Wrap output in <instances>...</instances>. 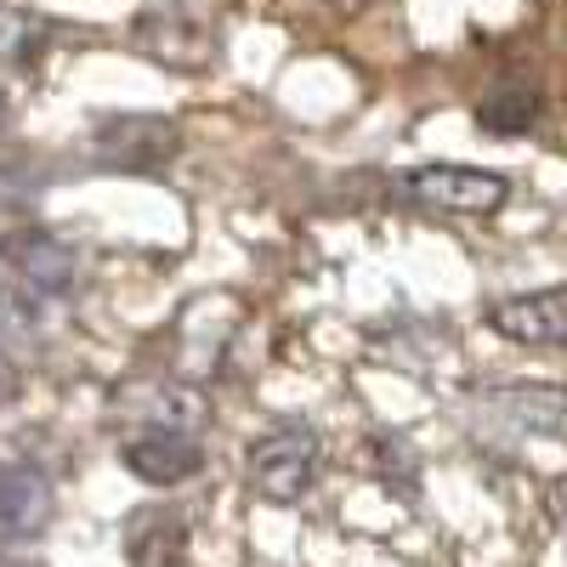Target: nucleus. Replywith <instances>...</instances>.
<instances>
[{
  "label": "nucleus",
  "instance_id": "nucleus-11",
  "mask_svg": "<svg viewBox=\"0 0 567 567\" xmlns=\"http://www.w3.org/2000/svg\"><path fill=\"white\" fill-rule=\"evenodd\" d=\"M34 341V312L12 296V290H0V347H29Z\"/></svg>",
  "mask_w": 567,
  "mask_h": 567
},
{
  "label": "nucleus",
  "instance_id": "nucleus-1",
  "mask_svg": "<svg viewBox=\"0 0 567 567\" xmlns=\"http://www.w3.org/2000/svg\"><path fill=\"white\" fill-rule=\"evenodd\" d=\"M250 483L267 505H301L318 483V432L312 425H272L250 443Z\"/></svg>",
  "mask_w": 567,
  "mask_h": 567
},
{
  "label": "nucleus",
  "instance_id": "nucleus-5",
  "mask_svg": "<svg viewBox=\"0 0 567 567\" xmlns=\"http://www.w3.org/2000/svg\"><path fill=\"white\" fill-rule=\"evenodd\" d=\"M52 511H58V494H52V477L40 465L0 460V534L34 539L52 528Z\"/></svg>",
  "mask_w": 567,
  "mask_h": 567
},
{
  "label": "nucleus",
  "instance_id": "nucleus-7",
  "mask_svg": "<svg viewBox=\"0 0 567 567\" xmlns=\"http://www.w3.org/2000/svg\"><path fill=\"white\" fill-rule=\"evenodd\" d=\"M120 460H125L131 477L154 483V488H176V483H187V477H199L205 449L187 437V432H136Z\"/></svg>",
  "mask_w": 567,
  "mask_h": 567
},
{
  "label": "nucleus",
  "instance_id": "nucleus-10",
  "mask_svg": "<svg viewBox=\"0 0 567 567\" xmlns=\"http://www.w3.org/2000/svg\"><path fill=\"white\" fill-rule=\"evenodd\" d=\"M40 45V23L23 18L18 7H0V58H29Z\"/></svg>",
  "mask_w": 567,
  "mask_h": 567
},
{
  "label": "nucleus",
  "instance_id": "nucleus-4",
  "mask_svg": "<svg viewBox=\"0 0 567 567\" xmlns=\"http://www.w3.org/2000/svg\"><path fill=\"white\" fill-rule=\"evenodd\" d=\"M494 336L516 341V347H561L567 341V290H528V296H505L488 307Z\"/></svg>",
  "mask_w": 567,
  "mask_h": 567
},
{
  "label": "nucleus",
  "instance_id": "nucleus-2",
  "mask_svg": "<svg viewBox=\"0 0 567 567\" xmlns=\"http://www.w3.org/2000/svg\"><path fill=\"white\" fill-rule=\"evenodd\" d=\"M409 194L437 210H454V216H494L511 187H505V176L477 171V165H420V171H409Z\"/></svg>",
  "mask_w": 567,
  "mask_h": 567
},
{
  "label": "nucleus",
  "instance_id": "nucleus-12",
  "mask_svg": "<svg viewBox=\"0 0 567 567\" xmlns=\"http://www.w3.org/2000/svg\"><path fill=\"white\" fill-rule=\"evenodd\" d=\"M18 392H23V369L7 347H0V403H18Z\"/></svg>",
  "mask_w": 567,
  "mask_h": 567
},
{
  "label": "nucleus",
  "instance_id": "nucleus-9",
  "mask_svg": "<svg viewBox=\"0 0 567 567\" xmlns=\"http://www.w3.org/2000/svg\"><path fill=\"white\" fill-rule=\"evenodd\" d=\"M477 120H483L488 131H505V136L528 131V125L539 120V91H494V97L477 109Z\"/></svg>",
  "mask_w": 567,
  "mask_h": 567
},
{
  "label": "nucleus",
  "instance_id": "nucleus-8",
  "mask_svg": "<svg viewBox=\"0 0 567 567\" xmlns=\"http://www.w3.org/2000/svg\"><path fill=\"white\" fill-rule=\"evenodd\" d=\"M494 403L516 409L511 425L523 432H545V437H561V414H567V398L556 386H528V392H494Z\"/></svg>",
  "mask_w": 567,
  "mask_h": 567
},
{
  "label": "nucleus",
  "instance_id": "nucleus-3",
  "mask_svg": "<svg viewBox=\"0 0 567 567\" xmlns=\"http://www.w3.org/2000/svg\"><path fill=\"white\" fill-rule=\"evenodd\" d=\"M0 261H7L29 290H69L74 284V267H80V250L63 239V233H52V227H18V233H7L0 239Z\"/></svg>",
  "mask_w": 567,
  "mask_h": 567
},
{
  "label": "nucleus",
  "instance_id": "nucleus-6",
  "mask_svg": "<svg viewBox=\"0 0 567 567\" xmlns=\"http://www.w3.org/2000/svg\"><path fill=\"white\" fill-rule=\"evenodd\" d=\"M114 409H120L125 420H142L148 432H194L199 414H205V403L187 392V386L165 381V374H148V381L120 386V392H114Z\"/></svg>",
  "mask_w": 567,
  "mask_h": 567
}]
</instances>
